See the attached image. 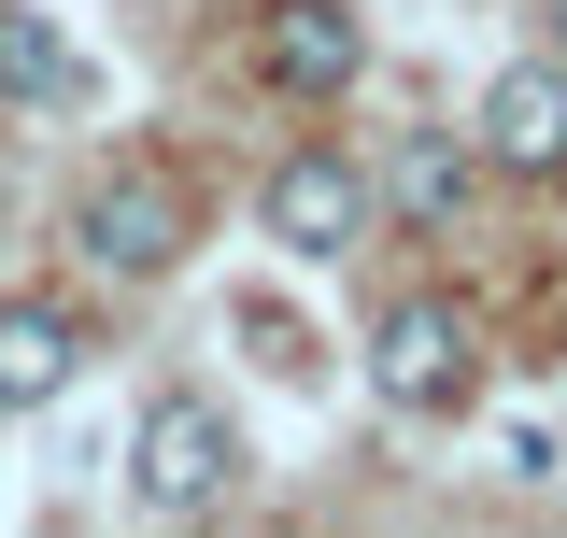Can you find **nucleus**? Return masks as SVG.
<instances>
[{
	"mask_svg": "<svg viewBox=\"0 0 567 538\" xmlns=\"http://www.w3.org/2000/svg\"><path fill=\"white\" fill-rule=\"evenodd\" d=\"M256 213H270V241L284 256H354L383 213H369V170H354L341 142H298L270 185H256Z\"/></svg>",
	"mask_w": 567,
	"mask_h": 538,
	"instance_id": "5",
	"label": "nucleus"
},
{
	"mask_svg": "<svg viewBox=\"0 0 567 538\" xmlns=\"http://www.w3.org/2000/svg\"><path fill=\"white\" fill-rule=\"evenodd\" d=\"M227 482H241V425L213 397H156L128 439V496L156 510V525H199V510H227Z\"/></svg>",
	"mask_w": 567,
	"mask_h": 538,
	"instance_id": "2",
	"label": "nucleus"
},
{
	"mask_svg": "<svg viewBox=\"0 0 567 538\" xmlns=\"http://www.w3.org/2000/svg\"><path fill=\"white\" fill-rule=\"evenodd\" d=\"M256 71H270L284 100H341L354 71H369L354 0H270V14H256Z\"/></svg>",
	"mask_w": 567,
	"mask_h": 538,
	"instance_id": "6",
	"label": "nucleus"
},
{
	"mask_svg": "<svg viewBox=\"0 0 567 538\" xmlns=\"http://www.w3.org/2000/svg\"><path fill=\"white\" fill-rule=\"evenodd\" d=\"M71 85H85V58L58 43V14H29V0H0V100H29V114H58Z\"/></svg>",
	"mask_w": 567,
	"mask_h": 538,
	"instance_id": "9",
	"label": "nucleus"
},
{
	"mask_svg": "<svg viewBox=\"0 0 567 538\" xmlns=\"http://www.w3.org/2000/svg\"><path fill=\"white\" fill-rule=\"evenodd\" d=\"M468 185H483V156H468L454 128H412V142H398V170L369 185V213H398L412 241H440V227L468 213Z\"/></svg>",
	"mask_w": 567,
	"mask_h": 538,
	"instance_id": "7",
	"label": "nucleus"
},
{
	"mask_svg": "<svg viewBox=\"0 0 567 538\" xmlns=\"http://www.w3.org/2000/svg\"><path fill=\"white\" fill-rule=\"evenodd\" d=\"M468 383H483L468 312H454V298H383V327H369V397L440 425V411H468Z\"/></svg>",
	"mask_w": 567,
	"mask_h": 538,
	"instance_id": "1",
	"label": "nucleus"
},
{
	"mask_svg": "<svg viewBox=\"0 0 567 538\" xmlns=\"http://www.w3.org/2000/svg\"><path fill=\"white\" fill-rule=\"evenodd\" d=\"M554 71H567V0H554Z\"/></svg>",
	"mask_w": 567,
	"mask_h": 538,
	"instance_id": "10",
	"label": "nucleus"
},
{
	"mask_svg": "<svg viewBox=\"0 0 567 538\" xmlns=\"http://www.w3.org/2000/svg\"><path fill=\"white\" fill-rule=\"evenodd\" d=\"M71 369H85V327H71L58 298H0V411L71 397Z\"/></svg>",
	"mask_w": 567,
	"mask_h": 538,
	"instance_id": "8",
	"label": "nucleus"
},
{
	"mask_svg": "<svg viewBox=\"0 0 567 538\" xmlns=\"http://www.w3.org/2000/svg\"><path fill=\"white\" fill-rule=\"evenodd\" d=\"M468 156H483L496 185H567V71L511 58L483 85V114H468Z\"/></svg>",
	"mask_w": 567,
	"mask_h": 538,
	"instance_id": "4",
	"label": "nucleus"
},
{
	"mask_svg": "<svg viewBox=\"0 0 567 538\" xmlns=\"http://www.w3.org/2000/svg\"><path fill=\"white\" fill-rule=\"evenodd\" d=\"M71 241H85V269H114V283H171V269H185V185H171L156 156H114V170L71 199Z\"/></svg>",
	"mask_w": 567,
	"mask_h": 538,
	"instance_id": "3",
	"label": "nucleus"
}]
</instances>
